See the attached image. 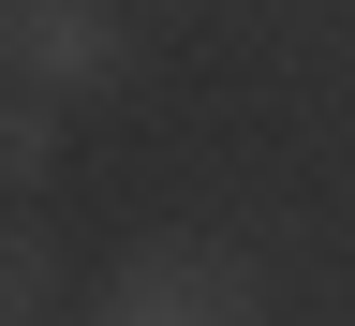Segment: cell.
<instances>
[{
	"label": "cell",
	"mask_w": 355,
	"mask_h": 326,
	"mask_svg": "<svg viewBox=\"0 0 355 326\" xmlns=\"http://www.w3.org/2000/svg\"><path fill=\"white\" fill-rule=\"evenodd\" d=\"M0 89H30V104L133 89V0H0Z\"/></svg>",
	"instance_id": "cell-1"
},
{
	"label": "cell",
	"mask_w": 355,
	"mask_h": 326,
	"mask_svg": "<svg viewBox=\"0 0 355 326\" xmlns=\"http://www.w3.org/2000/svg\"><path fill=\"white\" fill-rule=\"evenodd\" d=\"M252 311H266V282L222 238H133L104 267V326H252Z\"/></svg>",
	"instance_id": "cell-2"
},
{
	"label": "cell",
	"mask_w": 355,
	"mask_h": 326,
	"mask_svg": "<svg viewBox=\"0 0 355 326\" xmlns=\"http://www.w3.org/2000/svg\"><path fill=\"white\" fill-rule=\"evenodd\" d=\"M44 178H60V104L0 89V193H44Z\"/></svg>",
	"instance_id": "cell-3"
},
{
	"label": "cell",
	"mask_w": 355,
	"mask_h": 326,
	"mask_svg": "<svg viewBox=\"0 0 355 326\" xmlns=\"http://www.w3.org/2000/svg\"><path fill=\"white\" fill-rule=\"evenodd\" d=\"M44 311H60V252L30 222H0V326H44Z\"/></svg>",
	"instance_id": "cell-4"
},
{
	"label": "cell",
	"mask_w": 355,
	"mask_h": 326,
	"mask_svg": "<svg viewBox=\"0 0 355 326\" xmlns=\"http://www.w3.org/2000/svg\"><path fill=\"white\" fill-rule=\"evenodd\" d=\"M148 15H178V0H148Z\"/></svg>",
	"instance_id": "cell-5"
}]
</instances>
